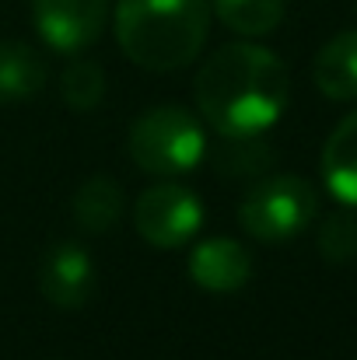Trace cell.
Wrapping results in <instances>:
<instances>
[{
  "label": "cell",
  "mask_w": 357,
  "mask_h": 360,
  "mask_svg": "<svg viewBox=\"0 0 357 360\" xmlns=\"http://www.w3.org/2000/svg\"><path fill=\"white\" fill-rule=\"evenodd\" d=\"M193 98L200 120L221 136H259L284 116L291 77L284 60L266 46L228 42L200 67Z\"/></svg>",
  "instance_id": "6da1fadb"
},
{
  "label": "cell",
  "mask_w": 357,
  "mask_h": 360,
  "mask_svg": "<svg viewBox=\"0 0 357 360\" xmlns=\"http://www.w3.org/2000/svg\"><path fill=\"white\" fill-rule=\"evenodd\" d=\"M123 56L151 74L189 67L211 32V0H116Z\"/></svg>",
  "instance_id": "7a4b0ae2"
},
{
  "label": "cell",
  "mask_w": 357,
  "mask_h": 360,
  "mask_svg": "<svg viewBox=\"0 0 357 360\" xmlns=\"http://www.w3.org/2000/svg\"><path fill=\"white\" fill-rule=\"evenodd\" d=\"M130 158L140 172L168 179L196 168L207 154V133L200 116L182 105H154L137 116L126 136Z\"/></svg>",
  "instance_id": "3957f363"
},
{
  "label": "cell",
  "mask_w": 357,
  "mask_h": 360,
  "mask_svg": "<svg viewBox=\"0 0 357 360\" xmlns=\"http://www.w3.org/2000/svg\"><path fill=\"white\" fill-rule=\"evenodd\" d=\"M319 214V196L301 175H266L249 186L238 203V224L263 245H284L301 235Z\"/></svg>",
  "instance_id": "277c9868"
},
{
  "label": "cell",
  "mask_w": 357,
  "mask_h": 360,
  "mask_svg": "<svg viewBox=\"0 0 357 360\" xmlns=\"http://www.w3.org/2000/svg\"><path fill=\"white\" fill-rule=\"evenodd\" d=\"M203 224V203L179 182L147 186L133 203V228L154 248H182Z\"/></svg>",
  "instance_id": "5b68a950"
},
{
  "label": "cell",
  "mask_w": 357,
  "mask_h": 360,
  "mask_svg": "<svg viewBox=\"0 0 357 360\" xmlns=\"http://www.w3.org/2000/svg\"><path fill=\"white\" fill-rule=\"evenodd\" d=\"M32 18L46 46L56 53H81L106 32L109 0H32Z\"/></svg>",
  "instance_id": "8992f818"
},
{
  "label": "cell",
  "mask_w": 357,
  "mask_h": 360,
  "mask_svg": "<svg viewBox=\"0 0 357 360\" xmlns=\"http://www.w3.org/2000/svg\"><path fill=\"white\" fill-rule=\"evenodd\" d=\"M39 287L53 308L74 311V308L88 304V297L95 290V262H92L88 248H81L77 241L53 245L42 259Z\"/></svg>",
  "instance_id": "52a82bcc"
},
{
  "label": "cell",
  "mask_w": 357,
  "mask_h": 360,
  "mask_svg": "<svg viewBox=\"0 0 357 360\" xmlns=\"http://www.w3.org/2000/svg\"><path fill=\"white\" fill-rule=\"evenodd\" d=\"M252 276V255L235 238H207L189 252V280L207 294H235Z\"/></svg>",
  "instance_id": "ba28073f"
},
{
  "label": "cell",
  "mask_w": 357,
  "mask_h": 360,
  "mask_svg": "<svg viewBox=\"0 0 357 360\" xmlns=\"http://www.w3.org/2000/svg\"><path fill=\"white\" fill-rule=\"evenodd\" d=\"M312 81L330 102L357 98V28L333 35L312 63Z\"/></svg>",
  "instance_id": "9c48e42d"
},
{
  "label": "cell",
  "mask_w": 357,
  "mask_h": 360,
  "mask_svg": "<svg viewBox=\"0 0 357 360\" xmlns=\"http://www.w3.org/2000/svg\"><path fill=\"white\" fill-rule=\"evenodd\" d=\"M322 182L340 203L357 207V112L337 122L322 147Z\"/></svg>",
  "instance_id": "30bf717a"
},
{
  "label": "cell",
  "mask_w": 357,
  "mask_h": 360,
  "mask_svg": "<svg viewBox=\"0 0 357 360\" xmlns=\"http://www.w3.org/2000/svg\"><path fill=\"white\" fill-rule=\"evenodd\" d=\"M46 84V60L14 39L0 42V102L14 105V102H28L42 91Z\"/></svg>",
  "instance_id": "8fae6325"
},
{
  "label": "cell",
  "mask_w": 357,
  "mask_h": 360,
  "mask_svg": "<svg viewBox=\"0 0 357 360\" xmlns=\"http://www.w3.org/2000/svg\"><path fill=\"white\" fill-rule=\"evenodd\" d=\"M70 210H74L77 228H84L88 235H102V231L116 228L123 217V189L116 186V179L95 175L74 193Z\"/></svg>",
  "instance_id": "7c38bea8"
},
{
  "label": "cell",
  "mask_w": 357,
  "mask_h": 360,
  "mask_svg": "<svg viewBox=\"0 0 357 360\" xmlns=\"http://www.w3.org/2000/svg\"><path fill=\"white\" fill-rule=\"evenodd\" d=\"M211 11L238 35H270L284 21V0H211Z\"/></svg>",
  "instance_id": "4fadbf2b"
},
{
  "label": "cell",
  "mask_w": 357,
  "mask_h": 360,
  "mask_svg": "<svg viewBox=\"0 0 357 360\" xmlns=\"http://www.w3.org/2000/svg\"><path fill=\"white\" fill-rule=\"evenodd\" d=\"M60 95L74 112H92L106 98V70L95 60H77L60 77Z\"/></svg>",
  "instance_id": "5bb4252c"
},
{
  "label": "cell",
  "mask_w": 357,
  "mask_h": 360,
  "mask_svg": "<svg viewBox=\"0 0 357 360\" xmlns=\"http://www.w3.org/2000/svg\"><path fill=\"white\" fill-rule=\"evenodd\" d=\"M225 140L228 143L218 150V172L245 179V175H259L263 168H270L273 150L259 136H225Z\"/></svg>",
  "instance_id": "9a60e30c"
},
{
  "label": "cell",
  "mask_w": 357,
  "mask_h": 360,
  "mask_svg": "<svg viewBox=\"0 0 357 360\" xmlns=\"http://www.w3.org/2000/svg\"><path fill=\"white\" fill-rule=\"evenodd\" d=\"M319 252L330 262H347L357 255V217L351 210H337L319 228Z\"/></svg>",
  "instance_id": "2e32d148"
}]
</instances>
